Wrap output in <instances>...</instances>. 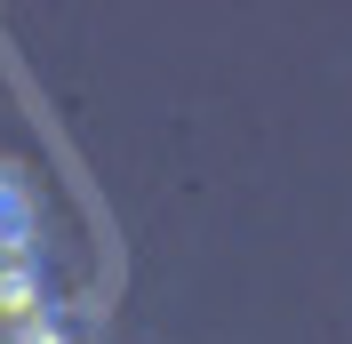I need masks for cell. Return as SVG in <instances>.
Returning <instances> with one entry per match:
<instances>
[{"label":"cell","mask_w":352,"mask_h":344,"mask_svg":"<svg viewBox=\"0 0 352 344\" xmlns=\"http://www.w3.org/2000/svg\"><path fill=\"white\" fill-rule=\"evenodd\" d=\"M0 240H24V200L0 193Z\"/></svg>","instance_id":"obj_1"}]
</instances>
